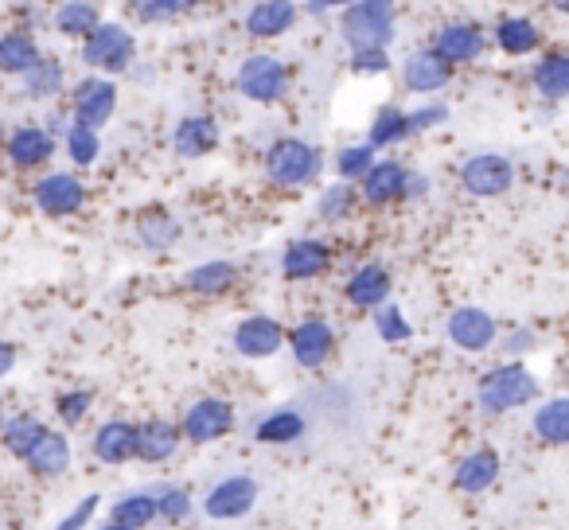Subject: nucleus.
Masks as SVG:
<instances>
[{
	"mask_svg": "<svg viewBox=\"0 0 569 530\" xmlns=\"http://www.w3.org/2000/svg\"><path fill=\"white\" fill-rule=\"evenodd\" d=\"M398 36V4L395 0H356L340 12V40L348 51L387 48Z\"/></svg>",
	"mask_w": 569,
	"mask_h": 530,
	"instance_id": "obj_1",
	"label": "nucleus"
},
{
	"mask_svg": "<svg viewBox=\"0 0 569 530\" xmlns=\"http://www.w3.org/2000/svg\"><path fill=\"white\" fill-rule=\"evenodd\" d=\"M273 188H309L325 172V152L305 137H277L261 157Z\"/></svg>",
	"mask_w": 569,
	"mask_h": 530,
	"instance_id": "obj_2",
	"label": "nucleus"
},
{
	"mask_svg": "<svg viewBox=\"0 0 569 530\" xmlns=\"http://www.w3.org/2000/svg\"><path fill=\"white\" fill-rule=\"evenodd\" d=\"M535 398H538V379L527 363H519V359L491 367V371L480 379V387H476V402H480V410L491 413V418L522 410V406H530Z\"/></svg>",
	"mask_w": 569,
	"mask_h": 530,
	"instance_id": "obj_3",
	"label": "nucleus"
},
{
	"mask_svg": "<svg viewBox=\"0 0 569 530\" xmlns=\"http://www.w3.org/2000/svg\"><path fill=\"white\" fill-rule=\"evenodd\" d=\"M82 63L90 67V74H118L133 71L137 63V36L118 20H102L94 32L82 40Z\"/></svg>",
	"mask_w": 569,
	"mask_h": 530,
	"instance_id": "obj_4",
	"label": "nucleus"
},
{
	"mask_svg": "<svg viewBox=\"0 0 569 530\" xmlns=\"http://www.w3.org/2000/svg\"><path fill=\"white\" fill-rule=\"evenodd\" d=\"M234 87L246 102L277 106L289 94V67H284V59L269 56V51H253V56H246L242 63H238Z\"/></svg>",
	"mask_w": 569,
	"mask_h": 530,
	"instance_id": "obj_5",
	"label": "nucleus"
},
{
	"mask_svg": "<svg viewBox=\"0 0 569 530\" xmlns=\"http://www.w3.org/2000/svg\"><path fill=\"white\" fill-rule=\"evenodd\" d=\"M460 191L472 199H499L511 191L515 183V164L503 152H472L460 164Z\"/></svg>",
	"mask_w": 569,
	"mask_h": 530,
	"instance_id": "obj_6",
	"label": "nucleus"
},
{
	"mask_svg": "<svg viewBox=\"0 0 569 530\" xmlns=\"http://www.w3.org/2000/svg\"><path fill=\"white\" fill-rule=\"evenodd\" d=\"M59 152V137L43 129V121H20L17 129H9L4 137V157L17 172H36L48 168Z\"/></svg>",
	"mask_w": 569,
	"mask_h": 530,
	"instance_id": "obj_7",
	"label": "nucleus"
},
{
	"mask_svg": "<svg viewBox=\"0 0 569 530\" xmlns=\"http://www.w3.org/2000/svg\"><path fill=\"white\" fill-rule=\"evenodd\" d=\"M113 113H118V82H113L110 74H87L82 82H74L71 118L79 121V126L106 129Z\"/></svg>",
	"mask_w": 569,
	"mask_h": 530,
	"instance_id": "obj_8",
	"label": "nucleus"
},
{
	"mask_svg": "<svg viewBox=\"0 0 569 530\" xmlns=\"http://www.w3.org/2000/svg\"><path fill=\"white\" fill-rule=\"evenodd\" d=\"M32 199L48 219H71L87 207V183L79 172H48L36 180Z\"/></svg>",
	"mask_w": 569,
	"mask_h": 530,
	"instance_id": "obj_9",
	"label": "nucleus"
},
{
	"mask_svg": "<svg viewBox=\"0 0 569 530\" xmlns=\"http://www.w3.org/2000/svg\"><path fill=\"white\" fill-rule=\"evenodd\" d=\"M180 429H183V441H191V444L222 441V437L234 429V406H230L227 398H196V402L183 410Z\"/></svg>",
	"mask_w": 569,
	"mask_h": 530,
	"instance_id": "obj_10",
	"label": "nucleus"
},
{
	"mask_svg": "<svg viewBox=\"0 0 569 530\" xmlns=\"http://www.w3.org/2000/svg\"><path fill=\"white\" fill-rule=\"evenodd\" d=\"M445 332H449L452 348H460L465 356L491 351V348H496V340H499L496 317H491L488 309H480V304H460V309L449 317V324H445Z\"/></svg>",
	"mask_w": 569,
	"mask_h": 530,
	"instance_id": "obj_11",
	"label": "nucleus"
},
{
	"mask_svg": "<svg viewBox=\"0 0 569 530\" xmlns=\"http://www.w3.org/2000/svg\"><path fill=\"white\" fill-rule=\"evenodd\" d=\"M289 351L301 371H325L336 356V328L325 317H309L289 332Z\"/></svg>",
	"mask_w": 569,
	"mask_h": 530,
	"instance_id": "obj_12",
	"label": "nucleus"
},
{
	"mask_svg": "<svg viewBox=\"0 0 569 530\" xmlns=\"http://www.w3.org/2000/svg\"><path fill=\"white\" fill-rule=\"evenodd\" d=\"M429 48L449 67H468L488 51V32H483L480 24H472V20H452V24L437 28Z\"/></svg>",
	"mask_w": 569,
	"mask_h": 530,
	"instance_id": "obj_13",
	"label": "nucleus"
},
{
	"mask_svg": "<svg viewBox=\"0 0 569 530\" xmlns=\"http://www.w3.org/2000/svg\"><path fill=\"white\" fill-rule=\"evenodd\" d=\"M332 246L325 238H293V242L281 250V278L284 281H317L332 270Z\"/></svg>",
	"mask_w": 569,
	"mask_h": 530,
	"instance_id": "obj_14",
	"label": "nucleus"
},
{
	"mask_svg": "<svg viewBox=\"0 0 569 530\" xmlns=\"http://www.w3.org/2000/svg\"><path fill=\"white\" fill-rule=\"evenodd\" d=\"M230 343H234V351L242 359H273L277 351L289 343V336H284V328L277 324L273 317H266V312H253V317L238 320L234 336H230Z\"/></svg>",
	"mask_w": 569,
	"mask_h": 530,
	"instance_id": "obj_15",
	"label": "nucleus"
},
{
	"mask_svg": "<svg viewBox=\"0 0 569 530\" xmlns=\"http://www.w3.org/2000/svg\"><path fill=\"white\" fill-rule=\"evenodd\" d=\"M398 71H402V87L410 90V94L429 98V94H441V90H449L457 67L445 63L433 48H421V51H410Z\"/></svg>",
	"mask_w": 569,
	"mask_h": 530,
	"instance_id": "obj_16",
	"label": "nucleus"
},
{
	"mask_svg": "<svg viewBox=\"0 0 569 530\" xmlns=\"http://www.w3.org/2000/svg\"><path fill=\"white\" fill-rule=\"evenodd\" d=\"M253 503H258V480L238 472V476L219 480L211 491H207L203 511L211 514V519H219V522H230V519H242V514H250Z\"/></svg>",
	"mask_w": 569,
	"mask_h": 530,
	"instance_id": "obj_17",
	"label": "nucleus"
},
{
	"mask_svg": "<svg viewBox=\"0 0 569 530\" xmlns=\"http://www.w3.org/2000/svg\"><path fill=\"white\" fill-rule=\"evenodd\" d=\"M301 20L297 0H253L242 17V32L250 40H281L284 32H293V24Z\"/></svg>",
	"mask_w": 569,
	"mask_h": 530,
	"instance_id": "obj_18",
	"label": "nucleus"
},
{
	"mask_svg": "<svg viewBox=\"0 0 569 530\" xmlns=\"http://www.w3.org/2000/svg\"><path fill=\"white\" fill-rule=\"evenodd\" d=\"M222 141V129L211 113H188V118L176 121L172 129V152L183 160H199V157H211Z\"/></svg>",
	"mask_w": 569,
	"mask_h": 530,
	"instance_id": "obj_19",
	"label": "nucleus"
},
{
	"mask_svg": "<svg viewBox=\"0 0 569 530\" xmlns=\"http://www.w3.org/2000/svg\"><path fill=\"white\" fill-rule=\"evenodd\" d=\"M390 293H395V281H390V270L379 266V261H367V266H359V270L343 281V297L363 312H375L379 304H387Z\"/></svg>",
	"mask_w": 569,
	"mask_h": 530,
	"instance_id": "obj_20",
	"label": "nucleus"
},
{
	"mask_svg": "<svg viewBox=\"0 0 569 530\" xmlns=\"http://www.w3.org/2000/svg\"><path fill=\"white\" fill-rule=\"evenodd\" d=\"M406 172H410V168H406L402 160L379 157L371 164V172L359 180V199H363V203H371V207L395 203V199L406 196Z\"/></svg>",
	"mask_w": 569,
	"mask_h": 530,
	"instance_id": "obj_21",
	"label": "nucleus"
},
{
	"mask_svg": "<svg viewBox=\"0 0 569 530\" xmlns=\"http://www.w3.org/2000/svg\"><path fill=\"white\" fill-rule=\"evenodd\" d=\"M90 452H94L102 464H129L137 460V421L110 418L94 429L90 437Z\"/></svg>",
	"mask_w": 569,
	"mask_h": 530,
	"instance_id": "obj_22",
	"label": "nucleus"
},
{
	"mask_svg": "<svg viewBox=\"0 0 569 530\" xmlns=\"http://www.w3.org/2000/svg\"><path fill=\"white\" fill-rule=\"evenodd\" d=\"M183 429L168 418H149L137 426V460L144 464H168L180 452Z\"/></svg>",
	"mask_w": 569,
	"mask_h": 530,
	"instance_id": "obj_23",
	"label": "nucleus"
},
{
	"mask_svg": "<svg viewBox=\"0 0 569 530\" xmlns=\"http://www.w3.org/2000/svg\"><path fill=\"white\" fill-rule=\"evenodd\" d=\"M530 87L546 106L569 102V51H546L535 67H530Z\"/></svg>",
	"mask_w": 569,
	"mask_h": 530,
	"instance_id": "obj_24",
	"label": "nucleus"
},
{
	"mask_svg": "<svg viewBox=\"0 0 569 530\" xmlns=\"http://www.w3.org/2000/svg\"><path fill=\"white\" fill-rule=\"evenodd\" d=\"M542 40H546L542 28H538L530 17H503L496 28H491V43L511 59L535 56V51L542 48Z\"/></svg>",
	"mask_w": 569,
	"mask_h": 530,
	"instance_id": "obj_25",
	"label": "nucleus"
},
{
	"mask_svg": "<svg viewBox=\"0 0 569 530\" xmlns=\"http://www.w3.org/2000/svg\"><path fill=\"white\" fill-rule=\"evenodd\" d=\"M499 472H503L499 452L496 449H476L457 464L452 483H457V491H465V496H480V491H488L491 483L499 480Z\"/></svg>",
	"mask_w": 569,
	"mask_h": 530,
	"instance_id": "obj_26",
	"label": "nucleus"
},
{
	"mask_svg": "<svg viewBox=\"0 0 569 530\" xmlns=\"http://www.w3.org/2000/svg\"><path fill=\"white\" fill-rule=\"evenodd\" d=\"M71 441H67V433H59V429H48V433L36 441V449L24 457L28 472L43 476V480H56V476H63L67 468H71Z\"/></svg>",
	"mask_w": 569,
	"mask_h": 530,
	"instance_id": "obj_27",
	"label": "nucleus"
},
{
	"mask_svg": "<svg viewBox=\"0 0 569 530\" xmlns=\"http://www.w3.org/2000/svg\"><path fill=\"white\" fill-rule=\"evenodd\" d=\"M98 24H102V9H98V0H59L56 12H51V28H56L63 40L82 43Z\"/></svg>",
	"mask_w": 569,
	"mask_h": 530,
	"instance_id": "obj_28",
	"label": "nucleus"
},
{
	"mask_svg": "<svg viewBox=\"0 0 569 530\" xmlns=\"http://www.w3.org/2000/svg\"><path fill=\"white\" fill-rule=\"evenodd\" d=\"M40 59H43V51L32 32L17 28V32L0 36V74H4V79H24Z\"/></svg>",
	"mask_w": 569,
	"mask_h": 530,
	"instance_id": "obj_29",
	"label": "nucleus"
},
{
	"mask_svg": "<svg viewBox=\"0 0 569 530\" xmlns=\"http://www.w3.org/2000/svg\"><path fill=\"white\" fill-rule=\"evenodd\" d=\"M309 418H305L297 406H281V410H269L266 418L253 426V441L258 444H293L305 437Z\"/></svg>",
	"mask_w": 569,
	"mask_h": 530,
	"instance_id": "obj_30",
	"label": "nucleus"
},
{
	"mask_svg": "<svg viewBox=\"0 0 569 530\" xmlns=\"http://www.w3.org/2000/svg\"><path fill=\"white\" fill-rule=\"evenodd\" d=\"M183 286H188L191 293H199V297H222V293H230V289L238 286V266H234V261H222V258L199 261V266H191V270H188Z\"/></svg>",
	"mask_w": 569,
	"mask_h": 530,
	"instance_id": "obj_31",
	"label": "nucleus"
},
{
	"mask_svg": "<svg viewBox=\"0 0 569 530\" xmlns=\"http://www.w3.org/2000/svg\"><path fill=\"white\" fill-rule=\"evenodd\" d=\"M530 429H535V437L542 444H553V449L569 444V394L546 398L535 410V418H530Z\"/></svg>",
	"mask_w": 569,
	"mask_h": 530,
	"instance_id": "obj_32",
	"label": "nucleus"
},
{
	"mask_svg": "<svg viewBox=\"0 0 569 530\" xmlns=\"http://www.w3.org/2000/svg\"><path fill=\"white\" fill-rule=\"evenodd\" d=\"M17 82H20V98H24V102H51V98L63 94L67 74L56 59H40V63H36L32 71Z\"/></svg>",
	"mask_w": 569,
	"mask_h": 530,
	"instance_id": "obj_33",
	"label": "nucleus"
},
{
	"mask_svg": "<svg viewBox=\"0 0 569 530\" xmlns=\"http://www.w3.org/2000/svg\"><path fill=\"white\" fill-rule=\"evenodd\" d=\"M137 242L152 253L172 250V246L180 242V222H176L168 211H157V207H152V211L137 214Z\"/></svg>",
	"mask_w": 569,
	"mask_h": 530,
	"instance_id": "obj_34",
	"label": "nucleus"
},
{
	"mask_svg": "<svg viewBox=\"0 0 569 530\" xmlns=\"http://www.w3.org/2000/svg\"><path fill=\"white\" fill-rule=\"evenodd\" d=\"M43 433H48V426H43L36 413H12V418H4V426H0V441H4V449L20 460L36 449V441H40Z\"/></svg>",
	"mask_w": 569,
	"mask_h": 530,
	"instance_id": "obj_35",
	"label": "nucleus"
},
{
	"mask_svg": "<svg viewBox=\"0 0 569 530\" xmlns=\"http://www.w3.org/2000/svg\"><path fill=\"white\" fill-rule=\"evenodd\" d=\"M406 137H410V129H406V110L395 102L379 106L371 118V129H367V144H375V149H395V144H402Z\"/></svg>",
	"mask_w": 569,
	"mask_h": 530,
	"instance_id": "obj_36",
	"label": "nucleus"
},
{
	"mask_svg": "<svg viewBox=\"0 0 569 530\" xmlns=\"http://www.w3.org/2000/svg\"><path fill=\"white\" fill-rule=\"evenodd\" d=\"M63 149L74 168H94L98 160H102V129H90V126L71 121V129L63 133Z\"/></svg>",
	"mask_w": 569,
	"mask_h": 530,
	"instance_id": "obj_37",
	"label": "nucleus"
},
{
	"mask_svg": "<svg viewBox=\"0 0 569 530\" xmlns=\"http://www.w3.org/2000/svg\"><path fill=\"white\" fill-rule=\"evenodd\" d=\"M113 519L126 522L129 530H144L160 519V507H157V496L152 491H133V496H121L113 503Z\"/></svg>",
	"mask_w": 569,
	"mask_h": 530,
	"instance_id": "obj_38",
	"label": "nucleus"
},
{
	"mask_svg": "<svg viewBox=\"0 0 569 530\" xmlns=\"http://www.w3.org/2000/svg\"><path fill=\"white\" fill-rule=\"evenodd\" d=\"M356 203H359V183L336 180V183H328V188L320 191L317 214H320L325 222H343L351 211H356Z\"/></svg>",
	"mask_w": 569,
	"mask_h": 530,
	"instance_id": "obj_39",
	"label": "nucleus"
},
{
	"mask_svg": "<svg viewBox=\"0 0 569 530\" xmlns=\"http://www.w3.org/2000/svg\"><path fill=\"white\" fill-rule=\"evenodd\" d=\"M379 160V149L375 144H343L340 152H336V172H340V180L348 183H359L367 172H371V164Z\"/></svg>",
	"mask_w": 569,
	"mask_h": 530,
	"instance_id": "obj_40",
	"label": "nucleus"
},
{
	"mask_svg": "<svg viewBox=\"0 0 569 530\" xmlns=\"http://www.w3.org/2000/svg\"><path fill=\"white\" fill-rule=\"evenodd\" d=\"M371 324H375V336H379L382 343H406L413 336V324H410V317H406L398 304H379L375 309V317H371Z\"/></svg>",
	"mask_w": 569,
	"mask_h": 530,
	"instance_id": "obj_41",
	"label": "nucleus"
},
{
	"mask_svg": "<svg viewBox=\"0 0 569 530\" xmlns=\"http://www.w3.org/2000/svg\"><path fill=\"white\" fill-rule=\"evenodd\" d=\"M203 0H133V17L144 24H168L176 17H188Z\"/></svg>",
	"mask_w": 569,
	"mask_h": 530,
	"instance_id": "obj_42",
	"label": "nucleus"
},
{
	"mask_svg": "<svg viewBox=\"0 0 569 530\" xmlns=\"http://www.w3.org/2000/svg\"><path fill=\"white\" fill-rule=\"evenodd\" d=\"M94 410V390H67V394L56 398V418L63 421L67 429L82 426Z\"/></svg>",
	"mask_w": 569,
	"mask_h": 530,
	"instance_id": "obj_43",
	"label": "nucleus"
},
{
	"mask_svg": "<svg viewBox=\"0 0 569 530\" xmlns=\"http://www.w3.org/2000/svg\"><path fill=\"white\" fill-rule=\"evenodd\" d=\"M160 507V519L164 522H183L191 514V491L180 488V483H164V488L152 491Z\"/></svg>",
	"mask_w": 569,
	"mask_h": 530,
	"instance_id": "obj_44",
	"label": "nucleus"
},
{
	"mask_svg": "<svg viewBox=\"0 0 569 530\" xmlns=\"http://www.w3.org/2000/svg\"><path fill=\"white\" fill-rule=\"evenodd\" d=\"M445 121H449V106L445 102H421V106H413V110H406V129H410V137L441 129Z\"/></svg>",
	"mask_w": 569,
	"mask_h": 530,
	"instance_id": "obj_45",
	"label": "nucleus"
},
{
	"mask_svg": "<svg viewBox=\"0 0 569 530\" xmlns=\"http://www.w3.org/2000/svg\"><path fill=\"white\" fill-rule=\"evenodd\" d=\"M496 343H499V351H503V356L522 359V356H530V351H538V343H542V336H538L530 324H519V328H507V332L499 336Z\"/></svg>",
	"mask_w": 569,
	"mask_h": 530,
	"instance_id": "obj_46",
	"label": "nucleus"
},
{
	"mask_svg": "<svg viewBox=\"0 0 569 530\" xmlns=\"http://www.w3.org/2000/svg\"><path fill=\"white\" fill-rule=\"evenodd\" d=\"M351 71H356V74H363V79H375V74H387V71H395V63H390V51H387V48L351 51Z\"/></svg>",
	"mask_w": 569,
	"mask_h": 530,
	"instance_id": "obj_47",
	"label": "nucleus"
},
{
	"mask_svg": "<svg viewBox=\"0 0 569 530\" xmlns=\"http://www.w3.org/2000/svg\"><path fill=\"white\" fill-rule=\"evenodd\" d=\"M98 503H102V496H98V491H90L87 499H79V503H74L71 514H63V519H59L56 530H87L90 519L98 514Z\"/></svg>",
	"mask_w": 569,
	"mask_h": 530,
	"instance_id": "obj_48",
	"label": "nucleus"
},
{
	"mask_svg": "<svg viewBox=\"0 0 569 530\" xmlns=\"http://www.w3.org/2000/svg\"><path fill=\"white\" fill-rule=\"evenodd\" d=\"M71 106H51L48 113H43V129H48V133H56L59 141H63V133L67 129H71Z\"/></svg>",
	"mask_w": 569,
	"mask_h": 530,
	"instance_id": "obj_49",
	"label": "nucleus"
},
{
	"mask_svg": "<svg viewBox=\"0 0 569 530\" xmlns=\"http://www.w3.org/2000/svg\"><path fill=\"white\" fill-rule=\"evenodd\" d=\"M429 188H433V180H429L426 172H418V168H410V172H406V196L402 199H426Z\"/></svg>",
	"mask_w": 569,
	"mask_h": 530,
	"instance_id": "obj_50",
	"label": "nucleus"
},
{
	"mask_svg": "<svg viewBox=\"0 0 569 530\" xmlns=\"http://www.w3.org/2000/svg\"><path fill=\"white\" fill-rule=\"evenodd\" d=\"M348 4H356V0H305V12L309 17H332V12H343Z\"/></svg>",
	"mask_w": 569,
	"mask_h": 530,
	"instance_id": "obj_51",
	"label": "nucleus"
},
{
	"mask_svg": "<svg viewBox=\"0 0 569 530\" xmlns=\"http://www.w3.org/2000/svg\"><path fill=\"white\" fill-rule=\"evenodd\" d=\"M12 367H17V348L9 340H0V379L12 374Z\"/></svg>",
	"mask_w": 569,
	"mask_h": 530,
	"instance_id": "obj_52",
	"label": "nucleus"
},
{
	"mask_svg": "<svg viewBox=\"0 0 569 530\" xmlns=\"http://www.w3.org/2000/svg\"><path fill=\"white\" fill-rule=\"evenodd\" d=\"M550 4V12H561V17H569V0H546Z\"/></svg>",
	"mask_w": 569,
	"mask_h": 530,
	"instance_id": "obj_53",
	"label": "nucleus"
},
{
	"mask_svg": "<svg viewBox=\"0 0 569 530\" xmlns=\"http://www.w3.org/2000/svg\"><path fill=\"white\" fill-rule=\"evenodd\" d=\"M98 530H129V527H126V522H118V519H110V522H102Z\"/></svg>",
	"mask_w": 569,
	"mask_h": 530,
	"instance_id": "obj_54",
	"label": "nucleus"
},
{
	"mask_svg": "<svg viewBox=\"0 0 569 530\" xmlns=\"http://www.w3.org/2000/svg\"><path fill=\"white\" fill-rule=\"evenodd\" d=\"M0 426H4V402H0Z\"/></svg>",
	"mask_w": 569,
	"mask_h": 530,
	"instance_id": "obj_55",
	"label": "nucleus"
},
{
	"mask_svg": "<svg viewBox=\"0 0 569 530\" xmlns=\"http://www.w3.org/2000/svg\"><path fill=\"white\" fill-rule=\"evenodd\" d=\"M4 137H9V133H4V129H0V149H4Z\"/></svg>",
	"mask_w": 569,
	"mask_h": 530,
	"instance_id": "obj_56",
	"label": "nucleus"
}]
</instances>
